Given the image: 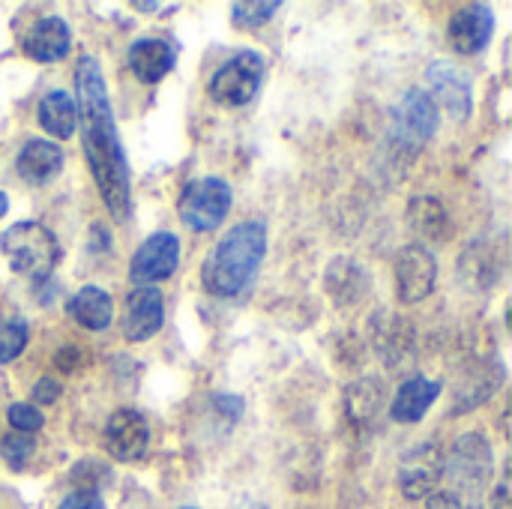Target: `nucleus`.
<instances>
[{
	"label": "nucleus",
	"instance_id": "nucleus-13",
	"mask_svg": "<svg viewBox=\"0 0 512 509\" xmlns=\"http://www.w3.org/2000/svg\"><path fill=\"white\" fill-rule=\"evenodd\" d=\"M147 444H150V429H147V420L138 411L120 408L105 423V450L111 453V459L135 462V459L144 456Z\"/></svg>",
	"mask_w": 512,
	"mask_h": 509
},
{
	"label": "nucleus",
	"instance_id": "nucleus-14",
	"mask_svg": "<svg viewBox=\"0 0 512 509\" xmlns=\"http://www.w3.org/2000/svg\"><path fill=\"white\" fill-rule=\"evenodd\" d=\"M492 30H495V12H492V6H486V3H468V6H462V9L453 12L450 27H447V36H450V45L459 54H480L489 45Z\"/></svg>",
	"mask_w": 512,
	"mask_h": 509
},
{
	"label": "nucleus",
	"instance_id": "nucleus-33",
	"mask_svg": "<svg viewBox=\"0 0 512 509\" xmlns=\"http://www.w3.org/2000/svg\"><path fill=\"white\" fill-rule=\"evenodd\" d=\"M135 9H144V12H156V9H162V3H135Z\"/></svg>",
	"mask_w": 512,
	"mask_h": 509
},
{
	"label": "nucleus",
	"instance_id": "nucleus-8",
	"mask_svg": "<svg viewBox=\"0 0 512 509\" xmlns=\"http://www.w3.org/2000/svg\"><path fill=\"white\" fill-rule=\"evenodd\" d=\"M426 81L432 87V99L435 105H441L444 111H450L453 120H468L474 111V87H471V75L465 69H459L450 60H435L426 72Z\"/></svg>",
	"mask_w": 512,
	"mask_h": 509
},
{
	"label": "nucleus",
	"instance_id": "nucleus-22",
	"mask_svg": "<svg viewBox=\"0 0 512 509\" xmlns=\"http://www.w3.org/2000/svg\"><path fill=\"white\" fill-rule=\"evenodd\" d=\"M408 222L429 240H441L450 231L447 210L438 198H414L408 207Z\"/></svg>",
	"mask_w": 512,
	"mask_h": 509
},
{
	"label": "nucleus",
	"instance_id": "nucleus-23",
	"mask_svg": "<svg viewBox=\"0 0 512 509\" xmlns=\"http://www.w3.org/2000/svg\"><path fill=\"white\" fill-rule=\"evenodd\" d=\"M30 330L18 318H0V366L12 363L24 348H27Z\"/></svg>",
	"mask_w": 512,
	"mask_h": 509
},
{
	"label": "nucleus",
	"instance_id": "nucleus-10",
	"mask_svg": "<svg viewBox=\"0 0 512 509\" xmlns=\"http://www.w3.org/2000/svg\"><path fill=\"white\" fill-rule=\"evenodd\" d=\"M444 477V450L432 441L414 447L399 465V486L408 501H420L438 489Z\"/></svg>",
	"mask_w": 512,
	"mask_h": 509
},
{
	"label": "nucleus",
	"instance_id": "nucleus-29",
	"mask_svg": "<svg viewBox=\"0 0 512 509\" xmlns=\"http://www.w3.org/2000/svg\"><path fill=\"white\" fill-rule=\"evenodd\" d=\"M429 509H465L462 501L453 492H432L429 498Z\"/></svg>",
	"mask_w": 512,
	"mask_h": 509
},
{
	"label": "nucleus",
	"instance_id": "nucleus-16",
	"mask_svg": "<svg viewBox=\"0 0 512 509\" xmlns=\"http://www.w3.org/2000/svg\"><path fill=\"white\" fill-rule=\"evenodd\" d=\"M174 60H177V48L168 42V39H138L132 48H129V69L135 72L138 81L144 84H156L162 81L171 69H174Z\"/></svg>",
	"mask_w": 512,
	"mask_h": 509
},
{
	"label": "nucleus",
	"instance_id": "nucleus-27",
	"mask_svg": "<svg viewBox=\"0 0 512 509\" xmlns=\"http://www.w3.org/2000/svg\"><path fill=\"white\" fill-rule=\"evenodd\" d=\"M57 509H105V504H102V498H99L96 492L78 489V492L66 495V498H63V504H60Z\"/></svg>",
	"mask_w": 512,
	"mask_h": 509
},
{
	"label": "nucleus",
	"instance_id": "nucleus-18",
	"mask_svg": "<svg viewBox=\"0 0 512 509\" xmlns=\"http://www.w3.org/2000/svg\"><path fill=\"white\" fill-rule=\"evenodd\" d=\"M63 162H66V156H63V150L57 144L36 138V141H27L21 147L18 174H21V180H27L33 186H45L63 171Z\"/></svg>",
	"mask_w": 512,
	"mask_h": 509
},
{
	"label": "nucleus",
	"instance_id": "nucleus-26",
	"mask_svg": "<svg viewBox=\"0 0 512 509\" xmlns=\"http://www.w3.org/2000/svg\"><path fill=\"white\" fill-rule=\"evenodd\" d=\"M6 420H9V426H12L18 435H33V432H39L42 423H45L42 414H39V408L24 405V402L9 405V408H6Z\"/></svg>",
	"mask_w": 512,
	"mask_h": 509
},
{
	"label": "nucleus",
	"instance_id": "nucleus-4",
	"mask_svg": "<svg viewBox=\"0 0 512 509\" xmlns=\"http://www.w3.org/2000/svg\"><path fill=\"white\" fill-rule=\"evenodd\" d=\"M264 81V57L258 51H240L225 60L210 78V96L219 105L240 108L249 105Z\"/></svg>",
	"mask_w": 512,
	"mask_h": 509
},
{
	"label": "nucleus",
	"instance_id": "nucleus-34",
	"mask_svg": "<svg viewBox=\"0 0 512 509\" xmlns=\"http://www.w3.org/2000/svg\"><path fill=\"white\" fill-rule=\"evenodd\" d=\"M6 210H9V198H6V192H0V219H3Z\"/></svg>",
	"mask_w": 512,
	"mask_h": 509
},
{
	"label": "nucleus",
	"instance_id": "nucleus-17",
	"mask_svg": "<svg viewBox=\"0 0 512 509\" xmlns=\"http://www.w3.org/2000/svg\"><path fill=\"white\" fill-rule=\"evenodd\" d=\"M438 396H441V381H429L423 375H414L393 396L390 417L402 426H411V423L423 420V414L435 405Z\"/></svg>",
	"mask_w": 512,
	"mask_h": 509
},
{
	"label": "nucleus",
	"instance_id": "nucleus-32",
	"mask_svg": "<svg viewBox=\"0 0 512 509\" xmlns=\"http://www.w3.org/2000/svg\"><path fill=\"white\" fill-rule=\"evenodd\" d=\"M75 357H78V348H63V351H57L54 363H57V369L72 372L75 369Z\"/></svg>",
	"mask_w": 512,
	"mask_h": 509
},
{
	"label": "nucleus",
	"instance_id": "nucleus-1",
	"mask_svg": "<svg viewBox=\"0 0 512 509\" xmlns=\"http://www.w3.org/2000/svg\"><path fill=\"white\" fill-rule=\"evenodd\" d=\"M75 93H78V120H81V144L87 153V165L93 171L96 189L108 207V213L123 222L132 210V183L126 153L117 135V123L111 114L105 75L96 57H81L75 66Z\"/></svg>",
	"mask_w": 512,
	"mask_h": 509
},
{
	"label": "nucleus",
	"instance_id": "nucleus-5",
	"mask_svg": "<svg viewBox=\"0 0 512 509\" xmlns=\"http://www.w3.org/2000/svg\"><path fill=\"white\" fill-rule=\"evenodd\" d=\"M180 219L192 231H216L231 210V186L219 177L192 180L180 195Z\"/></svg>",
	"mask_w": 512,
	"mask_h": 509
},
{
	"label": "nucleus",
	"instance_id": "nucleus-2",
	"mask_svg": "<svg viewBox=\"0 0 512 509\" xmlns=\"http://www.w3.org/2000/svg\"><path fill=\"white\" fill-rule=\"evenodd\" d=\"M267 252V228L264 222H240L234 225L207 255L201 267V285L207 294L219 300L240 297L255 279Z\"/></svg>",
	"mask_w": 512,
	"mask_h": 509
},
{
	"label": "nucleus",
	"instance_id": "nucleus-21",
	"mask_svg": "<svg viewBox=\"0 0 512 509\" xmlns=\"http://www.w3.org/2000/svg\"><path fill=\"white\" fill-rule=\"evenodd\" d=\"M387 324H375L378 330H375V339H378V351H381V357L396 369V366H402V360L405 357H411V348H414V342H411V324H405L402 318H396V315H381Z\"/></svg>",
	"mask_w": 512,
	"mask_h": 509
},
{
	"label": "nucleus",
	"instance_id": "nucleus-12",
	"mask_svg": "<svg viewBox=\"0 0 512 509\" xmlns=\"http://www.w3.org/2000/svg\"><path fill=\"white\" fill-rule=\"evenodd\" d=\"M165 321V300L159 294V288L153 285H141L126 297V309H123V336L129 342H147L150 336L159 333Z\"/></svg>",
	"mask_w": 512,
	"mask_h": 509
},
{
	"label": "nucleus",
	"instance_id": "nucleus-24",
	"mask_svg": "<svg viewBox=\"0 0 512 509\" xmlns=\"http://www.w3.org/2000/svg\"><path fill=\"white\" fill-rule=\"evenodd\" d=\"M0 453H3V462L12 468V471H24L27 468V462L33 459V453H36V444H33V438L30 435H6L3 441H0Z\"/></svg>",
	"mask_w": 512,
	"mask_h": 509
},
{
	"label": "nucleus",
	"instance_id": "nucleus-25",
	"mask_svg": "<svg viewBox=\"0 0 512 509\" xmlns=\"http://www.w3.org/2000/svg\"><path fill=\"white\" fill-rule=\"evenodd\" d=\"M279 0H267V3H234L231 6V12H234V21L240 24V27H261V24H267L276 12H279Z\"/></svg>",
	"mask_w": 512,
	"mask_h": 509
},
{
	"label": "nucleus",
	"instance_id": "nucleus-9",
	"mask_svg": "<svg viewBox=\"0 0 512 509\" xmlns=\"http://www.w3.org/2000/svg\"><path fill=\"white\" fill-rule=\"evenodd\" d=\"M438 282V261L435 255L420 246L411 243L399 252L396 258V288H399V300L402 303H420L435 291Z\"/></svg>",
	"mask_w": 512,
	"mask_h": 509
},
{
	"label": "nucleus",
	"instance_id": "nucleus-35",
	"mask_svg": "<svg viewBox=\"0 0 512 509\" xmlns=\"http://www.w3.org/2000/svg\"><path fill=\"white\" fill-rule=\"evenodd\" d=\"M183 509H195V507H183Z\"/></svg>",
	"mask_w": 512,
	"mask_h": 509
},
{
	"label": "nucleus",
	"instance_id": "nucleus-6",
	"mask_svg": "<svg viewBox=\"0 0 512 509\" xmlns=\"http://www.w3.org/2000/svg\"><path fill=\"white\" fill-rule=\"evenodd\" d=\"M438 123L441 111L423 87H411L393 108V138L402 147H423L438 132Z\"/></svg>",
	"mask_w": 512,
	"mask_h": 509
},
{
	"label": "nucleus",
	"instance_id": "nucleus-7",
	"mask_svg": "<svg viewBox=\"0 0 512 509\" xmlns=\"http://www.w3.org/2000/svg\"><path fill=\"white\" fill-rule=\"evenodd\" d=\"M444 474L468 492H480L486 489V483L492 480V450L486 444L483 435H462L450 456L444 459Z\"/></svg>",
	"mask_w": 512,
	"mask_h": 509
},
{
	"label": "nucleus",
	"instance_id": "nucleus-36",
	"mask_svg": "<svg viewBox=\"0 0 512 509\" xmlns=\"http://www.w3.org/2000/svg\"><path fill=\"white\" fill-rule=\"evenodd\" d=\"M474 509H477V507H474Z\"/></svg>",
	"mask_w": 512,
	"mask_h": 509
},
{
	"label": "nucleus",
	"instance_id": "nucleus-28",
	"mask_svg": "<svg viewBox=\"0 0 512 509\" xmlns=\"http://www.w3.org/2000/svg\"><path fill=\"white\" fill-rule=\"evenodd\" d=\"M57 396H60V384L54 378H39L33 384V399L39 405H51V402H57Z\"/></svg>",
	"mask_w": 512,
	"mask_h": 509
},
{
	"label": "nucleus",
	"instance_id": "nucleus-20",
	"mask_svg": "<svg viewBox=\"0 0 512 509\" xmlns=\"http://www.w3.org/2000/svg\"><path fill=\"white\" fill-rule=\"evenodd\" d=\"M39 126H42L48 135L72 138V135H75V126H78L75 99H72L66 90H51V93H45L42 102H39Z\"/></svg>",
	"mask_w": 512,
	"mask_h": 509
},
{
	"label": "nucleus",
	"instance_id": "nucleus-3",
	"mask_svg": "<svg viewBox=\"0 0 512 509\" xmlns=\"http://www.w3.org/2000/svg\"><path fill=\"white\" fill-rule=\"evenodd\" d=\"M0 249L15 273L36 282L48 279L60 261V246L54 234L39 222H15L9 231H3Z\"/></svg>",
	"mask_w": 512,
	"mask_h": 509
},
{
	"label": "nucleus",
	"instance_id": "nucleus-19",
	"mask_svg": "<svg viewBox=\"0 0 512 509\" xmlns=\"http://www.w3.org/2000/svg\"><path fill=\"white\" fill-rule=\"evenodd\" d=\"M66 309H69V318H72L75 324H81L84 330H93V333L108 330V324H111V318H114L111 294L102 291V288H93V285L75 291V294L69 297Z\"/></svg>",
	"mask_w": 512,
	"mask_h": 509
},
{
	"label": "nucleus",
	"instance_id": "nucleus-15",
	"mask_svg": "<svg viewBox=\"0 0 512 509\" xmlns=\"http://www.w3.org/2000/svg\"><path fill=\"white\" fill-rule=\"evenodd\" d=\"M69 45H72L69 24L57 15H48V18L36 21L33 30L27 33L24 54L36 63H54L69 54Z\"/></svg>",
	"mask_w": 512,
	"mask_h": 509
},
{
	"label": "nucleus",
	"instance_id": "nucleus-30",
	"mask_svg": "<svg viewBox=\"0 0 512 509\" xmlns=\"http://www.w3.org/2000/svg\"><path fill=\"white\" fill-rule=\"evenodd\" d=\"M216 408L222 414H231V420H237L243 414V402L237 396H216Z\"/></svg>",
	"mask_w": 512,
	"mask_h": 509
},
{
	"label": "nucleus",
	"instance_id": "nucleus-11",
	"mask_svg": "<svg viewBox=\"0 0 512 509\" xmlns=\"http://www.w3.org/2000/svg\"><path fill=\"white\" fill-rule=\"evenodd\" d=\"M177 264H180V240L168 231H159L147 237L132 255L129 276L138 285H153V282L168 279L177 270Z\"/></svg>",
	"mask_w": 512,
	"mask_h": 509
},
{
	"label": "nucleus",
	"instance_id": "nucleus-31",
	"mask_svg": "<svg viewBox=\"0 0 512 509\" xmlns=\"http://www.w3.org/2000/svg\"><path fill=\"white\" fill-rule=\"evenodd\" d=\"M492 509H512L510 507V477L504 474L501 486L495 489V498H492Z\"/></svg>",
	"mask_w": 512,
	"mask_h": 509
}]
</instances>
